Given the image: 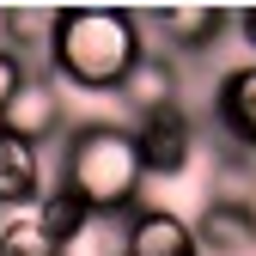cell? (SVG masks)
Here are the masks:
<instances>
[{"label": "cell", "instance_id": "1", "mask_svg": "<svg viewBox=\"0 0 256 256\" xmlns=\"http://www.w3.org/2000/svg\"><path fill=\"white\" fill-rule=\"evenodd\" d=\"M146 55V30L140 12L122 6H68L49 24V49H43V74L61 92H116L128 68Z\"/></svg>", "mask_w": 256, "mask_h": 256}, {"label": "cell", "instance_id": "2", "mask_svg": "<svg viewBox=\"0 0 256 256\" xmlns=\"http://www.w3.org/2000/svg\"><path fill=\"white\" fill-rule=\"evenodd\" d=\"M55 189H68L86 214H134L140 189H146L140 152H134V128L110 122V116L74 122L61 134V177H55Z\"/></svg>", "mask_w": 256, "mask_h": 256}, {"label": "cell", "instance_id": "3", "mask_svg": "<svg viewBox=\"0 0 256 256\" xmlns=\"http://www.w3.org/2000/svg\"><path fill=\"white\" fill-rule=\"evenodd\" d=\"M0 128H6L12 140H24V146H49V140H61L68 134V92H61L43 68H30L24 74V86L12 92V104L0 110Z\"/></svg>", "mask_w": 256, "mask_h": 256}, {"label": "cell", "instance_id": "4", "mask_svg": "<svg viewBox=\"0 0 256 256\" xmlns=\"http://www.w3.org/2000/svg\"><path fill=\"white\" fill-rule=\"evenodd\" d=\"M140 30H158L152 49H165L171 61H202L220 49V37L232 30V12L220 6H171V12H140Z\"/></svg>", "mask_w": 256, "mask_h": 256}, {"label": "cell", "instance_id": "5", "mask_svg": "<svg viewBox=\"0 0 256 256\" xmlns=\"http://www.w3.org/2000/svg\"><path fill=\"white\" fill-rule=\"evenodd\" d=\"M134 128V152H140V171L146 177H183L189 158H196V116L189 110H158L128 122Z\"/></svg>", "mask_w": 256, "mask_h": 256}, {"label": "cell", "instance_id": "6", "mask_svg": "<svg viewBox=\"0 0 256 256\" xmlns=\"http://www.w3.org/2000/svg\"><path fill=\"white\" fill-rule=\"evenodd\" d=\"M202 256H256V202L250 196H208L189 220Z\"/></svg>", "mask_w": 256, "mask_h": 256}, {"label": "cell", "instance_id": "7", "mask_svg": "<svg viewBox=\"0 0 256 256\" xmlns=\"http://www.w3.org/2000/svg\"><path fill=\"white\" fill-rule=\"evenodd\" d=\"M116 98L128 104V116H158V110H183V61H171L165 49H152L128 68V80L116 86Z\"/></svg>", "mask_w": 256, "mask_h": 256}, {"label": "cell", "instance_id": "8", "mask_svg": "<svg viewBox=\"0 0 256 256\" xmlns=\"http://www.w3.org/2000/svg\"><path fill=\"white\" fill-rule=\"evenodd\" d=\"M214 128H220V140L232 152L256 158V61L220 74V86H214Z\"/></svg>", "mask_w": 256, "mask_h": 256}, {"label": "cell", "instance_id": "9", "mask_svg": "<svg viewBox=\"0 0 256 256\" xmlns=\"http://www.w3.org/2000/svg\"><path fill=\"white\" fill-rule=\"evenodd\" d=\"M122 250H128V256H202L189 220L171 214V208H134V214H128Z\"/></svg>", "mask_w": 256, "mask_h": 256}, {"label": "cell", "instance_id": "10", "mask_svg": "<svg viewBox=\"0 0 256 256\" xmlns=\"http://www.w3.org/2000/svg\"><path fill=\"white\" fill-rule=\"evenodd\" d=\"M43 189H49L43 152L24 146V140H12L6 128H0V202H37Z\"/></svg>", "mask_w": 256, "mask_h": 256}, {"label": "cell", "instance_id": "11", "mask_svg": "<svg viewBox=\"0 0 256 256\" xmlns=\"http://www.w3.org/2000/svg\"><path fill=\"white\" fill-rule=\"evenodd\" d=\"M0 256H61L37 220V202H0Z\"/></svg>", "mask_w": 256, "mask_h": 256}, {"label": "cell", "instance_id": "12", "mask_svg": "<svg viewBox=\"0 0 256 256\" xmlns=\"http://www.w3.org/2000/svg\"><path fill=\"white\" fill-rule=\"evenodd\" d=\"M49 24L55 12H0V49H12L24 68H37L49 49Z\"/></svg>", "mask_w": 256, "mask_h": 256}, {"label": "cell", "instance_id": "13", "mask_svg": "<svg viewBox=\"0 0 256 256\" xmlns=\"http://www.w3.org/2000/svg\"><path fill=\"white\" fill-rule=\"evenodd\" d=\"M122 238H128V214H92L86 226L61 244V256H128Z\"/></svg>", "mask_w": 256, "mask_h": 256}, {"label": "cell", "instance_id": "14", "mask_svg": "<svg viewBox=\"0 0 256 256\" xmlns=\"http://www.w3.org/2000/svg\"><path fill=\"white\" fill-rule=\"evenodd\" d=\"M37 220H43V232H49L55 244H68V238H74V232L86 226L92 214H86V208H80V202L68 196V189H55V183H49L43 196H37Z\"/></svg>", "mask_w": 256, "mask_h": 256}, {"label": "cell", "instance_id": "15", "mask_svg": "<svg viewBox=\"0 0 256 256\" xmlns=\"http://www.w3.org/2000/svg\"><path fill=\"white\" fill-rule=\"evenodd\" d=\"M24 74H30V68H24V61H18L12 49H0V110H6V104H12V92L24 86Z\"/></svg>", "mask_w": 256, "mask_h": 256}, {"label": "cell", "instance_id": "16", "mask_svg": "<svg viewBox=\"0 0 256 256\" xmlns=\"http://www.w3.org/2000/svg\"><path fill=\"white\" fill-rule=\"evenodd\" d=\"M232 30H244V43L256 49V12H232Z\"/></svg>", "mask_w": 256, "mask_h": 256}]
</instances>
